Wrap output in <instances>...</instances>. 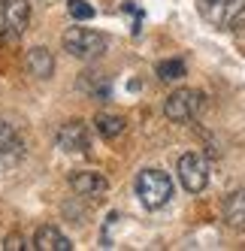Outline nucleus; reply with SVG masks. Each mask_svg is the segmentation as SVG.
Returning a JSON list of instances; mask_svg holds the SVG:
<instances>
[{"label": "nucleus", "mask_w": 245, "mask_h": 251, "mask_svg": "<svg viewBox=\"0 0 245 251\" xmlns=\"http://www.w3.org/2000/svg\"><path fill=\"white\" fill-rule=\"evenodd\" d=\"M176 173H179V182L185 191L191 194H200L206 185H209V160L197 151H188L179 157V164H176Z\"/></svg>", "instance_id": "obj_5"}, {"label": "nucleus", "mask_w": 245, "mask_h": 251, "mask_svg": "<svg viewBox=\"0 0 245 251\" xmlns=\"http://www.w3.org/2000/svg\"><path fill=\"white\" fill-rule=\"evenodd\" d=\"M30 248H37V251H73V242H70L58 227L46 224V227H40L33 233V245Z\"/></svg>", "instance_id": "obj_10"}, {"label": "nucleus", "mask_w": 245, "mask_h": 251, "mask_svg": "<svg viewBox=\"0 0 245 251\" xmlns=\"http://www.w3.org/2000/svg\"><path fill=\"white\" fill-rule=\"evenodd\" d=\"M24 64H27V73L37 76V79H49L51 73H55V58H51V51L43 49V46H33L27 51Z\"/></svg>", "instance_id": "obj_11"}, {"label": "nucleus", "mask_w": 245, "mask_h": 251, "mask_svg": "<svg viewBox=\"0 0 245 251\" xmlns=\"http://www.w3.org/2000/svg\"><path fill=\"white\" fill-rule=\"evenodd\" d=\"M136 197L146 209H164L172 197V182L164 170H143L136 176Z\"/></svg>", "instance_id": "obj_1"}, {"label": "nucleus", "mask_w": 245, "mask_h": 251, "mask_svg": "<svg viewBox=\"0 0 245 251\" xmlns=\"http://www.w3.org/2000/svg\"><path fill=\"white\" fill-rule=\"evenodd\" d=\"M224 221L233 230H245V188L227 194L224 200Z\"/></svg>", "instance_id": "obj_12"}, {"label": "nucleus", "mask_w": 245, "mask_h": 251, "mask_svg": "<svg viewBox=\"0 0 245 251\" xmlns=\"http://www.w3.org/2000/svg\"><path fill=\"white\" fill-rule=\"evenodd\" d=\"M6 251H22V248H27L24 245V239L19 236V233H12V236H6V245H3Z\"/></svg>", "instance_id": "obj_16"}, {"label": "nucleus", "mask_w": 245, "mask_h": 251, "mask_svg": "<svg viewBox=\"0 0 245 251\" xmlns=\"http://www.w3.org/2000/svg\"><path fill=\"white\" fill-rule=\"evenodd\" d=\"M67 12L73 15L76 22H88V19H94V6L88 3V0H67Z\"/></svg>", "instance_id": "obj_14"}, {"label": "nucleus", "mask_w": 245, "mask_h": 251, "mask_svg": "<svg viewBox=\"0 0 245 251\" xmlns=\"http://www.w3.org/2000/svg\"><path fill=\"white\" fill-rule=\"evenodd\" d=\"M203 94L194 91V88H179V91H172L164 103V112L170 121H179V124H188V121H194L203 109Z\"/></svg>", "instance_id": "obj_4"}, {"label": "nucleus", "mask_w": 245, "mask_h": 251, "mask_svg": "<svg viewBox=\"0 0 245 251\" xmlns=\"http://www.w3.org/2000/svg\"><path fill=\"white\" fill-rule=\"evenodd\" d=\"M30 25L27 0H0V43H19Z\"/></svg>", "instance_id": "obj_3"}, {"label": "nucleus", "mask_w": 245, "mask_h": 251, "mask_svg": "<svg viewBox=\"0 0 245 251\" xmlns=\"http://www.w3.org/2000/svg\"><path fill=\"white\" fill-rule=\"evenodd\" d=\"M157 76L164 82H176L185 76V64L182 61H164V64H157Z\"/></svg>", "instance_id": "obj_15"}, {"label": "nucleus", "mask_w": 245, "mask_h": 251, "mask_svg": "<svg viewBox=\"0 0 245 251\" xmlns=\"http://www.w3.org/2000/svg\"><path fill=\"white\" fill-rule=\"evenodd\" d=\"M94 127H97V133L103 139H115V136L124 133V118H121V115H109V112H100L94 118Z\"/></svg>", "instance_id": "obj_13"}, {"label": "nucleus", "mask_w": 245, "mask_h": 251, "mask_svg": "<svg viewBox=\"0 0 245 251\" xmlns=\"http://www.w3.org/2000/svg\"><path fill=\"white\" fill-rule=\"evenodd\" d=\"M70 188H73L79 197L97 200V197H103L109 191V182H106V176L97 173V170H79V173L70 176Z\"/></svg>", "instance_id": "obj_8"}, {"label": "nucleus", "mask_w": 245, "mask_h": 251, "mask_svg": "<svg viewBox=\"0 0 245 251\" xmlns=\"http://www.w3.org/2000/svg\"><path fill=\"white\" fill-rule=\"evenodd\" d=\"M61 43H64V49L70 51V55L79 58V61H94L109 46V40L103 37L100 30H91V27H70L61 37Z\"/></svg>", "instance_id": "obj_2"}, {"label": "nucleus", "mask_w": 245, "mask_h": 251, "mask_svg": "<svg viewBox=\"0 0 245 251\" xmlns=\"http://www.w3.org/2000/svg\"><path fill=\"white\" fill-rule=\"evenodd\" d=\"M245 12V0H203V15L215 27H230Z\"/></svg>", "instance_id": "obj_6"}, {"label": "nucleus", "mask_w": 245, "mask_h": 251, "mask_svg": "<svg viewBox=\"0 0 245 251\" xmlns=\"http://www.w3.org/2000/svg\"><path fill=\"white\" fill-rule=\"evenodd\" d=\"M91 146V136H88V124L82 121H70L58 130V149L67 154H85Z\"/></svg>", "instance_id": "obj_7"}, {"label": "nucleus", "mask_w": 245, "mask_h": 251, "mask_svg": "<svg viewBox=\"0 0 245 251\" xmlns=\"http://www.w3.org/2000/svg\"><path fill=\"white\" fill-rule=\"evenodd\" d=\"M24 157V139L9 121L0 118V164H19Z\"/></svg>", "instance_id": "obj_9"}]
</instances>
